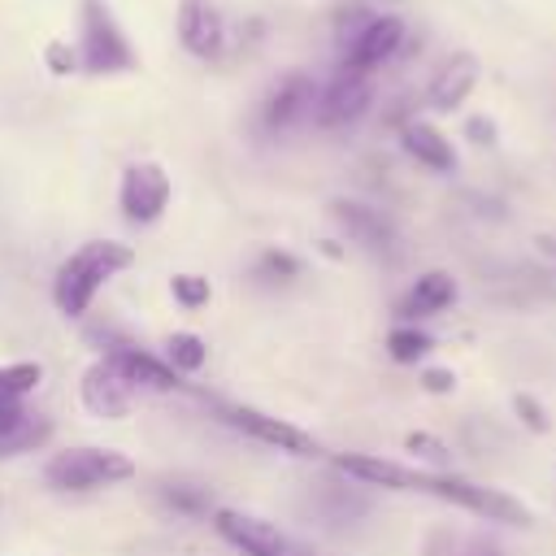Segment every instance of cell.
Returning <instances> with one entry per match:
<instances>
[{
    "label": "cell",
    "instance_id": "cell-27",
    "mask_svg": "<svg viewBox=\"0 0 556 556\" xmlns=\"http://www.w3.org/2000/svg\"><path fill=\"white\" fill-rule=\"evenodd\" d=\"M404 447H408L413 456H421L426 465H434V469L443 473V465H447V447H443V439H434V434H421V430H413V434L404 439Z\"/></svg>",
    "mask_w": 556,
    "mask_h": 556
},
{
    "label": "cell",
    "instance_id": "cell-4",
    "mask_svg": "<svg viewBox=\"0 0 556 556\" xmlns=\"http://www.w3.org/2000/svg\"><path fill=\"white\" fill-rule=\"evenodd\" d=\"M78 70L87 74H122L135 70V48L122 35L113 9L104 0H83V35H78Z\"/></svg>",
    "mask_w": 556,
    "mask_h": 556
},
{
    "label": "cell",
    "instance_id": "cell-20",
    "mask_svg": "<svg viewBox=\"0 0 556 556\" xmlns=\"http://www.w3.org/2000/svg\"><path fill=\"white\" fill-rule=\"evenodd\" d=\"M426 556H500V547L486 534H456V530H434L426 539Z\"/></svg>",
    "mask_w": 556,
    "mask_h": 556
},
{
    "label": "cell",
    "instance_id": "cell-15",
    "mask_svg": "<svg viewBox=\"0 0 556 556\" xmlns=\"http://www.w3.org/2000/svg\"><path fill=\"white\" fill-rule=\"evenodd\" d=\"M330 213H334V222L343 226V235L352 239V243H361L365 252H391V243H395V230H391V222L378 213V208H369V204H356V200H334L330 204Z\"/></svg>",
    "mask_w": 556,
    "mask_h": 556
},
{
    "label": "cell",
    "instance_id": "cell-9",
    "mask_svg": "<svg viewBox=\"0 0 556 556\" xmlns=\"http://www.w3.org/2000/svg\"><path fill=\"white\" fill-rule=\"evenodd\" d=\"M374 100V87H369V74H356V70H339L321 91H317V122L326 130H339V126H352L365 117Z\"/></svg>",
    "mask_w": 556,
    "mask_h": 556
},
{
    "label": "cell",
    "instance_id": "cell-5",
    "mask_svg": "<svg viewBox=\"0 0 556 556\" xmlns=\"http://www.w3.org/2000/svg\"><path fill=\"white\" fill-rule=\"evenodd\" d=\"M213 530L243 556H313V547L287 530H278L265 517L239 513V508H213Z\"/></svg>",
    "mask_w": 556,
    "mask_h": 556
},
{
    "label": "cell",
    "instance_id": "cell-8",
    "mask_svg": "<svg viewBox=\"0 0 556 556\" xmlns=\"http://www.w3.org/2000/svg\"><path fill=\"white\" fill-rule=\"evenodd\" d=\"M222 421L235 426L239 434L265 443V447L287 452V456H321V443H317L308 430H300V426H291V421H282V417H269V413H261V408H248V404L222 408Z\"/></svg>",
    "mask_w": 556,
    "mask_h": 556
},
{
    "label": "cell",
    "instance_id": "cell-29",
    "mask_svg": "<svg viewBox=\"0 0 556 556\" xmlns=\"http://www.w3.org/2000/svg\"><path fill=\"white\" fill-rule=\"evenodd\" d=\"M421 387H426L430 395H447V391H456V374H452V369H426V374H421Z\"/></svg>",
    "mask_w": 556,
    "mask_h": 556
},
{
    "label": "cell",
    "instance_id": "cell-7",
    "mask_svg": "<svg viewBox=\"0 0 556 556\" xmlns=\"http://www.w3.org/2000/svg\"><path fill=\"white\" fill-rule=\"evenodd\" d=\"M169 174L156 165V161H135L126 165L122 174V187H117V204H122V217L135 222V226H152L161 222V213L169 208Z\"/></svg>",
    "mask_w": 556,
    "mask_h": 556
},
{
    "label": "cell",
    "instance_id": "cell-14",
    "mask_svg": "<svg viewBox=\"0 0 556 556\" xmlns=\"http://www.w3.org/2000/svg\"><path fill=\"white\" fill-rule=\"evenodd\" d=\"M452 304H456V278H452L447 269H426V274H417V278L408 282V291L400 295L395 313L413 326V321L434 317V313H443V308H452Z\"/></svg>",
    "mask_w": 556,
    "mask_h": 556
},
{
    "label": "cell",
    "instance_id": "cell-23",
    "mask_svg": "<svg viewBox=\"0 0 556 556\" xmlns=\"http://www.w3.org/2000/svg\"><path fill=\"white\" fill-rule=\"evenodd\" d=\"M434 348V339L426 334V330H417V326H395L391 334H387V352H391V361H400V365H417L426 352Z\"/></svg>",
    "mask_w": 556,
    "mask_h": 556
},
{
    "label": "cell",
    "instance_id": "cell-28",
    "mask_svg": "<svg viewBox=\"0 0 556 556\" xmlns=\"http://www.w3.org/2000/svg\"><path fill=\"white\" fill-rule=\"evenodd\" d=\"M43 61H48V70L52 74H74L78 70V48H70V43H48V52H43Z\"/></svg>",
    "mask_w": 556,
    "mask_h": 556
},
{
    "label": "cell",
    "instance_id": "cell-17",
    "mask_svg": "<svg viewBox=\"0 0 556 556\" xmlns=\"http://www.w3.org/2000/svg\"><path fill=\"white\" fill-rule=\"evenodd\" d=\"M400 143H404V152H408L417 165H426L430 174H452V169H456V148H452V139H447L439 126H430V122H404V126H400Z\"/></svg>",
    "mask_w": 556,
    "mask_h": 556
},
{
    "label": "cell",
    "instance_id": "cell-6",
    "mask_svg": "<svg viewBox=\"0 0 556 556\" xmlns=\"http://www.w3.org/2000/svg\"><path fill=\"white\" fill-rule=\"evenodd\" d=\"M400 43H404V22L395 13H365L352 22V30H343V70L374 74L400 52Z\"/></svg>",
    "mask_w": 556,
    "mask_h": 556
},
{
    "label": "cell",
    "instance_id": "cell-19",
    "mask_svg": "<svg viewBox=\"0 0 556 556\" xmlns=\"http://www.w3.org/2000/svg\"><path fill=\"white\" fill-rule=\"evenodd\" d=\"M48 439H52V417L26 408L22 417H13V421L0 426V460L22 456V452H35V447H43Z\"/></svg>",
    "mask_w": 556,
    "mask_h": 556
},
{
    "label": "cell",
    "instance_id": "cell-10",
    "mask_svg": "<svg viewBox=\"0 0 556 556\" xmlns=\"http://www.w3.org/2000/svg\"><path fill=\"white\" fill-rule=\"evenodd\" d=\"M313 113H317V83H313L308 74H287V78H278L274 91L265 96L261 122H265V130L282 135V130L308 122Z\"/></svg>",
    "mask_w": 556,
    "mask_h": 556
},
{
    "label": "cell",
    "instance_id": "cell-26",
    "mask_svg": "<svg viewBox=\"0 0 556 556\" xmlns=\"http://www.w3.org/2000/svg\"><path fill=\"white\" fill-rule=\"evenodd\" d=\"M513 413H517V421H521L526 430H534V434H547V430H552L547 408H543L534 395H526V391H517V395H513Z\"/></svg>",
    "mask_w": 556,
    "mask_h": 556
},
{
    "label": "cell",
    "instance_id": "cell-16",
    "mask_svg": "<svg viewBox=\"0 0 556 556\" xmlns=\"http://www.w3.org/2000/svg\"><path fill=\"white\" fill-rule=\"evenodd\" d=\"M178 39L195 56H217L226 43V26L208 0H182L178 9Z\"/></svg>",
    "mask_w": 556,
    "mask_h": 556
},
{
    "label": "cell",
    "instance_id": "cell-2",
    "mask_svg": "<svg viewBox=\"0 0 556 556\" xmlns=\"http://www.w3.org/2000/svg\"><path fill=\"white\" fill-rule=\"evenodd\" d=\"M135 265V248L122 239H87L83 248H74L52 278V300L65 317H83L91 308V300L100 295V287L109 278H117L122 269Z\"/></svg>",
    "mask_w": 556,
    "mask_h": 556
},
{
    "label": "cell",
    "instance_id": "cell-11",
    "mask_svg": "<svg viewBox=\"0 0 556 556\" xmlns=\"http://www.w3.org/2000/svg\"><path fill=\"white\" fill-rule=\"evenodd\" d=\"M78 395H83V404H87V413L91 417H104V421H122L126 413H130V395H135V387L100 356V361H91L87 369H83V382H78Z\"/></svg>",
    "mask_w": 556,
    "mask_h": 556
},
{
    "label": "cell",
    "instance_id": "cell-18",
    "mask_svg": "<svg viewBox=\"0 0 556 556\" xmlns=\"http://www.w3.org/2000/svg\"><path fill=\"white\" fill-rule=\"evenodd\" d=\"M43 382V365L39 361H13L0 365V426L26 413V395Z\"/></svg>",
    "mask_w": 556,
    "mask_h": 556
},
{
    "label": "cell",
    "instance_id": "cell-3",
    "mask_svg": "<svg viewBox=\"0 0 556 556\" xmlns=\"http://www.w3.org/2000/svg\"><path fill=\"white\" fill-rule=\"evenodd\" d=\"M135 473V460L117 447H70V452H56L48 465H43V478L52 491H100V486H117Z\"/></svg>",
    "mask_w": 556,
    "mask_h": 556
},
{
    "label": "cell",
    "instance_id": "cell-13",
    "mask_svg": "<svg viewBox=\"0 0 556 556\" xmlns=\"http://www.w3.org/2000/svg\"><path fill=\"white\" fill-rule=\"evenodd\" d=\"M473 87H478V56H473V52H452V56L434 70V78H430V87H426V104H430L434 113H452V109H460V104L469 100Z\"/></svg>",
    "mask_w": 556,
    "mask_h": 556
},
{
    "label": "cell",
    "instance_id": "cell-1",
    "mask_svg": "<svg viewBox=\"0 0 556 556\" xmlns=\"http://www.w3.org/2000/svg\"><path fill=\"white\" fill-rule=\"evenodd\" d=\"M334 469L356 478L361 486H387V491H413V495H434L460 513H473L482 521H500V526H513V530H530L534 517L530 508L500 491V486H482V482H465L456 473H439V469H413V465H400V460H387V456H369V452H343L334 456Z\"/></svg>",
    "mask_w": 556,
    "mask_h": 556
},
{
    "label": "cell",
    "instance_id": "cell-21",
    "mask_svg": "<svg viewBox=\"0 0 556 556\" xmlns=\"http://www.w3.org/2000/svg\"><path fill=\"white\" fill-rule=\"evenodd\" d=\"M165 361H169L178 374H195V369H204V361H208V343H204L200 334H191V330H174L169 343H165Z\"/></svg>",
    "mask_w": 556,
    "mask_h": 556
},
{
    "label": "cell",
    "instance_id": "cell-24",
    "mask_svg": "<svg viewBox=\"0 0 556 556\" xmlns=\"http://www.w3.org/2000/svg\"><path fill=\"white\" fill-rule=\"evenodd\" d=\"M256 278H265V282H291V278H300V256H291L282 248H265L256 256Z\"/></svg>",
    "mask_w": 556,
    "mask_h": 556
},
{
    "label": "cell",
    "instance_id": "cell-30",
    "mask_svg": "<svg viewBox=\"0 0 556 556\" xmlns=\"http://www.w3.org/2000/svg\"><path fill=\"white\" fill-rule=\"evenodd\" d=\"M465 130L473 135V143H491V139H495V126H491V117H469V122H465Z\"/></svg>",
    "mask_w": 556,
    "mask_h": 556
},
{
    "label": "cell",
    "instance_id": "cell-12",
    "mask_svg": "<svg viewBox=\"0 0 556 556\" xmlns=\"http://www.w3.org/2000/svg\"><path fill=\"white\" fill-rule=\"evenodd\" d=\"M104 361H109L130 387H148V391H178V387H182V374H178L169 361H161V356H152L148 348H139V343H109V348H104Z\"/></svg>",
    "mask_w": 556,
    "mask_h": 556
},
{
    "label": "cell",
    "instance_id": "cell-25",
    "mask_svg": "<svg viewBox=\"0 0 556 556\" xmlns=\"http://www.w3.org/2000/svg\"><path fill=\"white\" fill-rule=\"evenodd\" d=\"M169 291H174V300H178L182 308H200V304H208V295H213L208 278H200V274H174Z\"/></svg>",
    "mask_w": 556,
    "mask_h": 556
},
{
    "label": "cell",
    "instance_id": "cell-22",
    "mask_svg": "<svg viewBox=\"0 0 556 556\" xmlns=\"http://www.w3.org/2000/svg\"><path fill=\"white\" fill-rule=\"evenodd\" d=\"M156 495L165 500V508H174V513H182V517H204V513L213 508L208 491L195 486V482H161Z\"/></svg>",
    "mask_w": 556,
    "mask_h": 556
}]
</instances>
